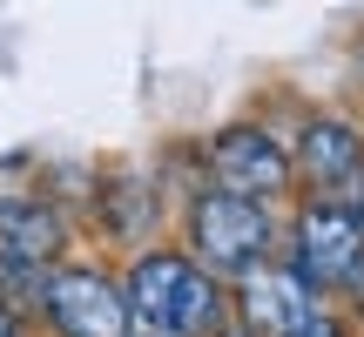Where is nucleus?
Here are the masks:
<instances>
[{"mask_svg":"<svg viewBox=\"0 0 364 337\" xmlns=\"http://www.w3.org/2000/svg\"><path fill=\"white\" fill-rule=\"evenodd\" d=\"M122 297H129V324L156 331V337H209L236 317L230 284L209 277L189 250H135L129 270H122Z\"/></svg>","mask_w":364,"mask_h":337,"instance_id":"1","label":"nucleus"},{"mask_svg":"<svg viewBox=\"0 0 364 337\" xmlns=\"http://www.w3.org/2000/svg\"><path fill=\"white\" fill-rule=\"evenodd\" d=\"M277 243H284V223H277V209L257 203V196H236V189H216V182H209V189H196L189 209H182V250H189L209 277H223V284H236V277H250L257 263H270Z\"/></svg>","mask_w":364,"mask_h":337,"instance_id":"2","label":"nucleus"},{"mask_svg":"<svg viewBox=\"0 0 364 337\" xmlns=\"http://www.w3.org/2000/svg\"><path fill=\"white\" fill-rule=\"evenodd\" d=\"M277 250L317 297H364V216L344 196H311Z\"/></svg>","mask_w":364,"mask_h":337,"instance_id":"3","label":"nucleus"},{"mask_svg":"<svg viewBox=\"0 0 364 337\" xmlns=\"http://www.w3.org/2000/svg\"><path fill=\"white\" fill-rule=\"evenodd\" d=\"M34 317L54 337H129V297H122V277L102 263H54L48 284H41Z\"/></svg>","mask_w":364,"mask_h":337,"instance_id":"4","label":"nucleus"},{"mask_svg":"<svg viewBox=\"0 0 364 337\" xmlns=\"http://www.w3.org/2000/svg\"><path fill=\"white\" fill-rule=\"evenodd\" d=\"M203 162H209V182H216V189L257 196V203H270V209L297 189L290 142H277L263 122H230V129H216L209 149H203Z\"/></svg>","mask_w":364,"mask_h":337,"instance_id":"5","label":"nucleus"},{"mask_svg":"<svg viewBox=\"0 0 364 337\" xmlns=\"http://www.w3.org/2000/svg\"><path fill=\"white\" fill-rule=\"evenodd\" d=\"M230 304H236V324H250L257 337H284V331H297L311 311H324V297H317L284 257H270V263H257L250 277H236Z\"/></svg>","mask_w":364,"mask_h":337,"instance_id":"6","label":"nucleus"},{"mask_svg":"<svg viewBox=\"0 0 364 337\" xmlns=\"http://www.w3.org/2000/svg\"><path fill=\"white\" fill-rule=\"evenodd\" d=\"M290 168H297V182H311L317 196H338L344 182L364 168V129L351 115H304L297 142H290Z\"/></svg>","mask_w":364,"mask_h":337,"instance_id":"7","label":"nucleus"},{"mask_svg":"<svg viewBox=\"0 0 364 337\" xmlns=\"http://www.w3.org/2000/svg\"><path fill=\"white\" fill-rule=\"evenodd\" d=\"M68 209L54 203V196H34V189H7L0 196V257L7 263H34V270H48V263L68 257Z\"/></svg>","mask_w":364,"mask_h":337,"instance_id":"8","label":"nucleus"},{"mask_svg":"<svg viewBox=\"0 0 364 337\" xmlns=\"http://www.w3.org/2000/svg\"><path fill=\"white\" fill-rule=\"evenodd\" d=\"M95 209H102V230L115 236V243H149V236H156V216H162L156 189L135 182V176H108L102 196H95Z\"/></svg>","mask_w":364,"mask_h":337,"instance_id":"9","label":"nucleus"},{"mask_svg":"<svg viewBox=\"0 0 364 337\" xmlns=\"http://www.w3.org/2000/svg\"><path fill=\"white\" fill-rule=\"evenodd\" d=\"M284 337H351V317H338V311H311L297 331H284Z\"/></svg>","mask_w":364,"mask_h":337,"instance_id":"10","label":"nucleus"},{"mask_svg":"<svg viewBox=\"0 0 364 337\" xmlns=\"http://www.w3.org/2000/svg\"><path fill=\"white\" fill-rule=\"evenodd\" d=\"M21 324H27V317H14L7 304H0V337H21Z\"/></svg>","mask_w":364,"mask_h":337,"instance_id":"11","label":"nucleus"},{"mask_svg":"<svg viewBox=\"0 0 364 337\" xmlns=\"http://www.w3.org/2000/svg\"><path fill=\"white\" fill-rule=\"evenodd\" d=\"M209 337H257V331H250V324H236V317H230V324H223V331H209Z\"/></svg>","mask_w":364,"mask_h":337,"instance_id":"12","label":"nucleus"},{"mask_svg":"<svg viewBox=\"0 0 364 337\" xmlns=\"http://www.w3.org/2000/svg\"><path fill=\"white\" fill-rule=\"evenodd\" d=\"M129 337H156V331H129Z\"/></svg>","mask_w":364,"mask_h":337,"instance_id":"13","label":"nucleus"}]
</instances>
